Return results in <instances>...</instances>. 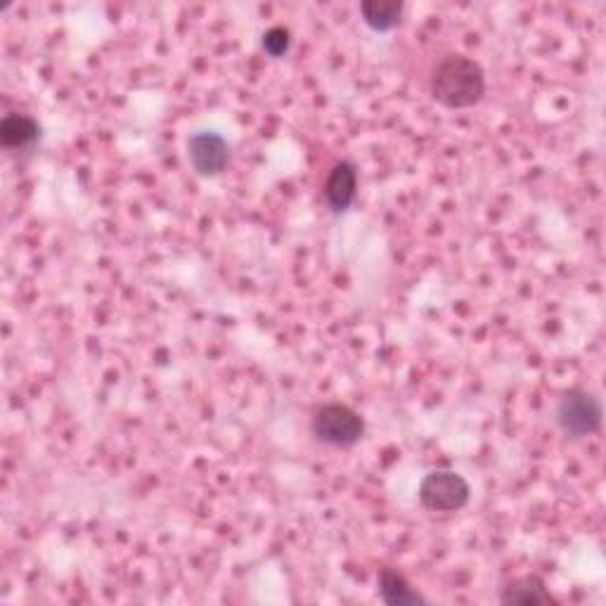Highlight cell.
Wrapping results in <instances>:
<instances>
[{"label":"cell","instance_id":"cell-6","mask_svg":"<svg viewBox=\"0 0 606 606\" xmlns=\"http://www.w3.org/2000/svg\"><path fill=\"white\" fill-rule=\"evenodd\" d=\"M324 204L334 216L346 214L358 195V169L351 159H342L330 169L322 187Z\"/></svg>","mask_w":606,"mask_h":606},{"label":"cell","instance_id":"cell-7","mask_svg":"<svg viewBox=\"0 0 606 606\" xmlns=\"http://www.w3.org/2000/svg\"><path fill=\"white\" fill-rule=\"evenodd\" d=\"M43 128L28 114L10 112L0 122V145L8 155H32L41 142Z\"/></svg>","mask_w":606,"mask_h":606},{"label":"cell","instance_id":"cell-10","mask_svg":"<svg viewBox=\"0 0 606 606\" xmlns=\"http://www.w3.org/2000/svg\"><path fill=\"white\" fill-rule=\"evenodd\" d=\"M403 14V0H365V3H361L363 22L377 34H389L401 26Z\"/></svg>","mask_w":606,"mask_h":606},{"label":"cell","instance_id":"cell-3","mask_svg":"<svg viewBox=\"0 0 606 606\" xmlns=\"http://www.w3.org/2000/svg\"><path fill=\"white\" fill-rule=\"evenodd\" d=\"M554 422L569 438H587L602 428V401L587 389H569L554 408Z\"/></svg>","mask_w":606,"mask_h":606},{"label":"cell","instance_id":"cell-9","mask_svg":"<svg viewBox=\"0 0 606 606\" xmlns=\"http://www.w3.org/2000/svg\"><path fill=\"white\" fill-rule=\"evenodd\" d=\"M377 590L384 604L389 606H426L428 599L405 579L401 571L384 567L377 573Z\"/></svg>","mask_w":606,"mask_h":606},{"label":"cell","instance_id":"cell-8","mask_svg":"<svg viewBox=\"0 0 606 606\" xmlns=\"http://www.w3.org/2000/svg\"><path fill=\"white\" fill-rule=\"evenodd\" d=\"M498 599L507 606H538V604H559V599L550 593L540 575H519L510 579L498 590Z\"/></svg>","mask_w":606,"mask_h":606},{"label":"cell","instance_id":"cell-1","mask_svg":"<svg viewBox=\"0 0 606 606\" xmlns=\"http://www.w3.org/2000/svg\"><path fill=\"white\" fill-rule=\"evenodd\" d=\"M428 93L446 110H469L485 95V71L467 55H448L436 65Z\"/></svg>","mask_w":606,"mask_h":606},{"label":"cell","instance_id":"cell-11","mask_svg":"<svg viewBox=\"0 0 606 606\" xmlns=\"http://www.w3.org/2000/svg\"><path fill=\"white\" fill-rule=\"evenodd\" d=\"M261 48L265 50V55H271L273 60H279V57H285L289 53V48H291L289 28H285V26L268 28V32L263 34Z\"/></svg>","mask_w":606,"mask_h":606},{"label":"cell","instance_id":"cell-5","mask_svg":"<svg viewBox=\"0 0 606 606\" xmlns=\"http://www.w3.org/2000/svg\"><path fill=\"white\" fill-rule=\"evenodd\" d=\"M190 167L202 179H216L230 164V145L214 130H202L187 138Z\"/></svg>","mask_w":606,"mask_h":606},{"label":"cell","instance_id":"cell-2","mask_svg":"<svg viewBox=\"0 0 606 606\" xmlns=\"http://www.w3.org/2000/svg\"><path fill=\"white\" fill-rule=\"evenodd\" d=\"M310 432L330 448H353L365 436V420L344 403H324L310 418Z\"/></svg>","mask_w":606,"mask_h":606},{"label":"cell","instance_id":"cell-4","mask_svg":"<svg viewBox=\"0 0 606 606\" xmlns=\"http://www.w3.org/2000/svg\"><path fill=\"white\" fill-rule=\"evenodd\" d=\"M420 505L426 512H438V514H450L460 512L469 505L471 498V485L469 481L450 469H436L428 471V474L420 483Z\"/></svg>","mask_w":606,"mask_h":606}]
</instances>
